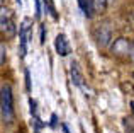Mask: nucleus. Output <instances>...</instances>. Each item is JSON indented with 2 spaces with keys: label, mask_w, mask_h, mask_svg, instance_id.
I'll list each match as a JSON object with an SVG mask.
<instances>
[{
  "label": "nucleus",
  "mask_w": 134,
  "mask_h": 133,
  "mask_svg": "<svg viewBox=\"0 0 134 133\" xmlns=\"http://www.w3.org/2000/svg\"><path fill=\"white\" fill-rule=\"evenodd\" d=\"M0 111H2L3 123H12L14 120V103H12V89L9 85L2 87L0 94Z\"/></svg>",
  "instance_id": "1"
},
{
  "label": "nucleus",
  "mask_w": 134,
  "mask_h": 133,
  "mask_svg": "<svg viewBox=\"0 0 134 133\" xmlns=\"http://www.w3.org/2000/svg\"><path fill=\"white\" fill-rule=\"evenodd\" d=\"M31 24H32V21L29 19V17H26V19L22 21V24H20L19 27V43H20V57H26L27 53V44H29L31 41V36H32V27H31Z\"/></svg>",
  "instance_id": "2"
},
{
  "label": "nucleus",
  "mask_w": 134,
  "mask_h": 133,
  "mask_svg": "<svg viewBox=\"0 0 134 133\" xmlns=\"http://www.w3.org/2000/svg\"><path fill=\"white\" fill-rule=\"evenodd\" d=\"M54 48H56V53L59 55V57H68L70 51H71V48H70V43L68 39H66L65 34H58L54 39Z\"/></svg>",
  "instance_id": "3"
},
{
  "label": "nucleus",
  "mask_w": 134,
  "mask_h": 133,
  "mask_svg": "<svg viewBox=\"0 0 134 133\" xmlns=\"http://www.w3.org/2000/svg\"><path fill=\"white\" fill-rule=\"evenodd\" d=\"M131 48L132 44H129L127 39H124V38H119V39L114 41V44H112V53L115 55H131Z\"/></svg>",
  "instance_id": "4"
},
{
  "label": "nucleus",
  "mask_w": 134,
  "mask_h": 133,
  "mask_svg": "<svg viewBox=\"0 0 134 133\" xmlns=\"http://www.w3.org/2000/svg\"><path fill=\"white\" fill-rule=\"evenodd\" d=\"M80 5V9H82L83 16L87 17V19H92L95 14V5H93V0H76Z\"/></svg>",
  "instance_id": "5"
},
{
  "label": "nucleus",
  "mask_w": 134,
  "mask_h": 133,
  "mask_svg": "<svg viewBox=\"0 0 134 133\" xmlns=\"http://www.w3.org/2000/svg\"><path fill=\"white\" fill-rule=\"evenodd\" d=\"M95 39H97V43L100 44V46H105V44L110 41V31L105 29V27H97L95 29Z\"/></svg>",
  "instance_id": "6"
},
{
  "label": "nucleus",
  "mask_w": 134,
  "mask_h": 133,
  "mask_svg": "<svg viewBox=\"0 0 134 133\" xmlns=\"http://www.w3.org/2000/svg\"><path fill=\"white\" fill-rule=\"evenodd\" d=\"M70 75H71V80H73V84H75V85L85 87V85H83V75H82V72H80V68H78V65H76V63H71Z\"/></svg>",
  "instance_id": "7"
},
{
  "label": "nucleus",
  "mask_w": 134,
  "mask_h": 133,
  "mask_svg": "<svg viewBox=\"0 0 134 133\" xmlns=\"http://www.w3.org/2000/svg\"><path fill=\"white\" fill-rule=\"evenodd\" d=\"M2 29L7 31L9 34H14V31H15V27H14V22L10 21L9 12H7L5 9H2Z\"/></svg>",
  "instance_id": "8"
},
{
  "label": "nucleus",
  "mask_w": 134,
  "mask_h": 133,
  "mask_svg": "<svg viewBox=\"0 0 134 133\" xmlns=\"http://www.w3.org/2000/svg\"><path fill=\"white\" fill-rule=\"evenodd\" d=\"M112 0H93V5H95V12H104L105 9L109 7Z\"/></svg>",
  "instance_id": "9"
},
{
  "label": "nucleus",
  "mask_w": 134,
  "mask_h": 133,
  "mask_svg": "<svg viewBox=\"0 0 134 133\" xmlns=\"http://www.w3.org/2000/svg\"><path fill=\"white\" fill-rule=\"evenodd\" d=\"M122 125H124L126 133H134V118H127V116H126L124 120H122Z\"/></svg>",
  "instance_id": "10"
},
{
  "label": "nucleus",
  "mask_w": 134,
  "mask_h": 133,
  "mask_svg": "<svg viewBox=\"0 0 134 133\" xmlns=\"http://www.w3.org/2000/svg\"><path fill=\"white\" fill-rule=\"evenodd\" d=\"M44 7H46V12H49V16H51L53 19H56V17H58L56 9H54V5H53L51 0H44Z\"/></svg>",
  "instance_id": "11"
},
{
  "label": "nucleus",
  "mask_w": 134,
  "mask_h": 133,
  "mask_svg": "<svg viewBox=\"0 0 134 133\" xmlns=\"http://www.w3.org/2000/svg\"><path fill=\"white\" fill-rule=\"evenodd\" d=\"M0 53H2V58H0V63L3 65V62H5V44H0Z\"/></svg>",
  "instance_id": "12"
},
{
  "label": "nucleus",
  "mask_w": 134,
  "mask_h": 133,
  "mask_svg": "<svg viewBox=\"0 0 134 133\" xmlns=\"http://www.w3.org/2000/svg\"><path fill=\"white\" fill-rule=\"evenodd\" d=\"M26 89L31 90V77H29V70H26Z\"/></svg>",
  "instance_id": "13"
},
{
  "label": "nucleus",
  "mask_w": 134,
  "mask_h": 133,
  "mask_svg": "<svg viewBox=\"0 0 134 133\" xmlns=\"http://www.w3.org/2000/svg\"><path fill=\"white\" fill-rule=\"evenodd\" d=\"M34 3H36V17L41 16V5H39V0H34Z\"/></svg>",
  "instance_id": "14"
},
{
  "label": "nucleus",
  "mask_w": 134,
  "mask_h": 133,
  "mask_svg": "<svg viewBox=\"0 0 134 133\" xmlns=\"http://www.w3.org/2000/svg\"><path fill=\"white\" fill-rule=\"evenodd\" d=\"M131 58H132V62H134V43H132V48H131Z\"/></svg>",
  "instance_id": "15"
},
{
  "label": "nucleus",
  "mask_w": 134,
  "mask_h": 133,
  "mask_svg": "<svg viewBox=\"0 0 134 133\" xmlns=\"http://www.w3.org/2000/svg\"><path fill=\"white\" fill-rule=\"evenodd\" d=\"M131 108H132V113H134V101L131 103Z\"/></svg>",
  "instance_id": "16"
},
{
  "label": "nucleus",
  "mask_w": 134,
  "mask_h": 133,
  "mask_svg": "<svg viewBox=\"0 0 134 133\" xmlns=\"http://www.w3.org/2000/svg\"><path fill=\"white\" fill-rule=\"evenodd\" d=\"M132 75H134V73H132Z\"/></svg>",
  "instance_id": "17"
}]
</instances>
